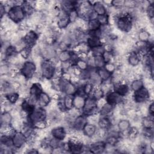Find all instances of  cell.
<instances>
[{
	"label": "cell",
	"mask_w": 154,
	"mask_h": 154,
	"mask_svg": "<svg viewBox=\"0 0 154 154\" xmlns=\"http://www.w3.org/2000/svg\"><path fill=\"white\" fill-rule=\"evenodd\" d=\"M9 19L15 23L20 24L26 17V15L21 5H15L11 7L7 13Z\"/></svg>",
	"instance_id": "1"
},
{
	"label": "cell",
	"mask_w": 154,
	"mask_h": 154,
	"mask_svg": "<svg viewBox=\"0 0 154 154\" xmlns=\"http://www.w3.org/2000/svg\"><path fill=\"white\" fill-rule=\"evenodd\" d=\"M40 72L42 78L45 79L51 80L54 77L56 66L51 60L43 59L40 64Z\"/></svg>",
	"instance_id": "2"
},
{
	"label": "cell",
	"mask_w": 154,
	"mask_h": 154,
	"mask_svg": "<svg viewBox=\"0 0 154 154\" xmlns=\"http://www.w3.org/2000/svg\"><path fill=\"white\" fill-rule=\"evenodd\" d=\"M20 73L27 80L29 81L35 74L37 69L36 64L32 60H26L20 68Z\"/></svg>",
	"instance_id": "3"
},
{
	"label": "cell",
	"mask_w": 154,
	"mask_h": 154,
	"mask_svg": "<svg viewBox=\"0 0 154 154\" xmlns=\"http://www.w3.org/2000/svg\"><path fill=\"white\" fill-rule=\"evenodd\" d=\"M47 116L48 111L45 108L38 106L35 108L32 112L28 115L26 120L33 126V125L38 122L46 120Z\"/></svg>",
	"instance_id": "4"
},
{
	"label": "cell",
	"mask_w": 154,
	"mask_h": 154,
	"mask_svg": "<svg viewBox=\"0 0 154 154\" xmlns=\"http://www.w3.org/2000/svg\"><path fill=\"white\" fill-rule=\"evenodd\" d=\"M99 109L96 105V100L91 96H88L85 98V104L82 109V114L87 117L99 114Z\"/></svg>",
	"instance_id": "5"
},
{
	"label": "cell",
	"mask_w": 154,
	"mask_h": 154,
	"mask_svg": "<svg viewBox=\"0 0 154 154\" xmlns=\"http://www.w3.org/2000/svg\"><path fill=\"white\" fill-rule=\"evenodd\" d=\"M151 94L149 90L144 86L140 90L134 91L132 95L133 101L136 104H143L149 102L150 100Z\"/></svg>",
	"instance_id": "6"
},
{
	"label": "cell",
	"mask_w": 154,
	"mask_h": 154,
	"mask_svg": "<svg viewBox=\"0 0 154 154\" xmlns=\"http://www.w3.org/2000/svg\"><path fill=\"white\" fill-rule=\"evenodd\" d=\"M13 145L17 150L22 149L27 143V139L22 131H16L12 135Z\"/></svg>",
	"instance_id": "7"
},
{
	"label": "cell",
	"mask_w": 154,
	"mask_h": 154,
	"mask_svg": "<svg viewBox=\"0 0 154 154\" xmlns=\"http://www.w3.org/2000/svg\"><path fill=\"white\" fill-rule=\"evenodd\" d=\"M38 38L39 34L32 29L28 31L25 37L22 38L26 46L30 48H32L37 45Z\"/></svg>",
	"instance_id": "8"
},
{
	"label": "cell",
	"mask_w": 154,
	"mask_h": 154,
	"mask_svg": "<svg viewBox=\"0 0 154 154\" xmlns=\"http://www.w3.org/2000/svg\"><path fill=\"white\" fill-rule=\"evenodd\" d=\"M105 99L106 103L116 106L118 105L122 104L125 100V97L121 96L114 90H111L105 94Z\"/></svg>",
	"instance_id": "9"
},
{
	"label": "cell",
	"mask_w": 154,
	"mask_h": 154,
	"mask_svg": "<svg viewBox=\"0 0 154 154\" xmlns=\"http://www.w3.org/2000/svg\"><path fill=\"white\" fill-rule=\"evenodd\" d=\"M87 117L83 114H80L72 123L71 127L73 131H82L84 126L87 123Z\"/></svg>",
	"instance_id": "10"
},
{
	"label": "cell",
	"mask_w": 154,
	"mask_h": 154,
	"mask_svg": "<svg viewBox=\"0 0 154 154\" xmlns=\"http://www.w3.org/2000/svg\"><path fill=\"white\" fill-rule=\"evenodd\" d=\"M50 134L52 137L63 141L67 136V131L63 125L56 126L51 129Z\"/></svg>",
	"instance_id": "11"
},
{
	"label": "cell",
	"mask_w": 154,
	"mask_h": 154,
	"mask_svg": "<svg viewBox=\"0 0 154 154\" xmlns=\"http://www.w3.org/2000/svg\"><path fill=\"white\" fill-rule=\"evenodd\" d=\"M123 81L113 84V90L121 96L125 97L129 94L131 88L129 85Z\"/></svg>",
	"instance_id": "12"
},
{
	"label": "cell",
	"mask_w": 154,
	"mask_h": 154,
	"mask_svg": "<svg viewBox=\"0 0 154 154\" xmlns=\"http://www.w3.org/2000/svg\"><path fill=\"white\" fill-rule=\"evenodd\" d=\"M90 153H101L105 152L106 143L105 141L98 140L92 141L87 145Z\"/></svg>",
	"instance_id": "13"
},
{
	"label": "cell",
	"mask_w": 154,
	"mask_h": 154,
	"mask_svg": "<svg viewBox=\"0 0 154 154\" xmlns=\"http://www.w3.org/2000/svg\"><path fill=\"white\" fill-rule=\"evenodd\" d=\"M71 23L68 14L61 10L60 16L57 17L56 22L57 27L60 29H65Z\"/></svg>",
	"instance_id": "14"
},
{
	"label": "cell",
	"mask_w": 154,
	"mask_h": 154,
	"mask_svg": "<svg viewBox=\"0 0 154 154\" xmlns=\"http://www.w3.org/2000/svg\"><path fill=\"white\" fill-rule=\"evenodd\" d=\"M126 61L128 65H129L131 67H134L140 64L141 58L136 51L132 50L129 51L128 53Z\"/></svg>",
	"instance_id": "15"
},
{
	"label": "cell",
	"mask_w": 154,
	"mask_h": 154,
	"mask_svg": "<svg viewBox=\"0 0 154 154\" xmlns=\"http://www.w3.org/2000/svg\"><path fill=\"white\" fill-rule=\"evenodd\" d=\"M52 100L51 96L46 91H43L37 98V105L39 107L46 108L48 107Z\"/></svg>",
	"instance_id": "16"
},
{
	"label": "cell",
	"mask_w": 154,
	"mask_h": 154,
	"mask_svg": "<svg viewBox=\"0 0 154 154\" xmlns=\"http://www.w3.org/2000/svg\"><path fill=\"white\" fill-rule=\"evenodd\" d=\"M43 91V88L42 84L39 82L32 83L29 88V96L38 98V96Z\"/></svg>",
	"instance_id": "17"
},
{
	"label": "cell",
	"mask_w": 154,
	"mask_h": 154,
	"mask_svg": "<svg viewBox=\"0 0 154 154\" xmlns=\"http://www.w3.org/2000/svg\"><path fill=\"white\" fill-rule=\"evenodd\" d=\"M97 129V126L96 125L87 122V123L83 128L82 132L84 136L91 138L95 134Z\"/></svg>",
	"instance_id": "18"
},
{
	"label": "cell",
	"mask_w": 154,
	"mask_h": 154,
	"mask_svg": "<svg viewBox=\"0 0 154 154\" xmlns=\"http://www.w3.org/2000/svg\"><path fill=\"white\" fill-rule=\"evenodd\" d=\"M93 10L97 16L107 14V8L102 1H95L93 4Z\"/></svg>",
	"instance_id": "19"
},
{
	"label": "cell",
	"mask_w": 154,
	"mask_h": 154,
	"mask_svg": "<svg viewBox=\"0 0 154 154\" xmlns=\"http://www.w3.org/2000/svg\"><path fill=\"white\" fill-rule=\"evenodd\" d=\"M13 119V117L10 112L6 111L2 112L1 116V127L10 126L12 123Z\"/></svg>",
	"instance_id": "20"
},
{
	"label": "cell",
	"mask_w": 154,
	"mask_h": 154,
	"mask_svg": "<svg viewBox=\"0 0 154 154\" xmlns=\"http://www.w3.org/2000/svg\"><path fill=\"white\" fill-rule=\"evenodd\" d=\"M85 42L90 50L103 45V43L102 42V39L99 38L88 36Z\"/></svg>",
	"instance_id": "21"
},
{
	"label": "cell",
	"mask_w": 154,
	"mask_h": 154,
	"mask_svg": "<svg viewBox=\"0 0 154 154\" xmlns=\"http://www.w3.org/2000/svg\"><path fill=\"white\" fill-rule=\"evenodd\" d=\"M131 126V122L127 119H121L117 123V128L120 132L128 131Z\"/></svg>",
	"instance_id": "22"
},
{
	"label": "cell",
	"mask_w": 154,
	"mask_h": 154,
	"mask_svg": "<svg viewBox=\"0 0 154 154\" xmlns=\"http://www.w3.org/2000/svg\"><path fill=\"white\" fill-rule=\"evenodd\" d=\"M115 106L110 105L108 103H105L99 111V114L100 117H106L109 116L112 114L114 108Z\"/></svg>",
	"instance_id": "23"
},
{
	"label": "cell",
	"mask_w": 154,
	"mask_h": 154,
	"mask_svg": "<svg viewBox=\"0 0 154 154\" xmlns=\"http://www.w3.org/2000/svg\"><path fill=\"white\" fill-rule=\"evenodd\" d=\"M73 107L82 111L85 101V98L87 97H84L78 94H75L73 96Z\"/></svg>",
	"instance_id": "24"
},
{
	"label": "cell",
	"mask_w": 154,
	"mask_h": 154,
	"mask_svg": "<svg viewBox=\"0 0 154 154\" xmlns=\"http://www.w3.org/2000/svg\"><path fill=\"white\" fill-rule=\"evenodd\" d=\"M4 97L12 105H15L19 100L20 98V96L18 91H13L10 93L5 94Z\"/></svg>",
	"instance_id": "25"
},
{
	"label": "cell",
	"mask_w": 154,
	"mask_h": 154,
	"mask_svg": "<svg viewBox=\"0 0 154 154\" xmlns=\"http://www.w3.org/2000/svg\"><path fill=\"white\" fill-rule=\"evenodd\" d=\"M141 124L142 128H153V117L150 116L142 117Z\"/></svg>",
	"instance_id": "26"
},
{
	"label": "cell",
	"mask_w": 154,
	"mask_h": 154,
	"mask_svg": "<svg viewBox=\"0 0 154 154\" xmlns=\"http://www.w3.org/2000/svg\"><path fill=\"white\" fill-rule=\"evenodd\" d=\"M72 51L71 50H65L61 51L57 55L58 60L60 62H64L70 61L71 58Z\"/></svg>",
	"instance_id": "27"
},
{
	"label": "cell",
	"mask_w": 154,
	"mask_h": 154,
	"mask_svg": "<svg viewBox=\"0 0 154 154\" xmlns=\"http://www.w3.org/2000/svg\"><path fill=\"white\" fill-rule=\"evenodd\" d=\"M97 72L102 82H105L111 79L112 74L106 71L103 67L100 69H97Z\"/></svg>",
	"instance_id": "28"
},
{
	"label": "cell",
	"mask_w": 154,
	"mask_h": 154,
	"mask_svg": "<svg viewBox=\"0 0 154 154\" xmlns=\"http://www.w3.org/2000/svg\"><path fill=\"white\" fill-rule=\"evenodd\" d=\"M129 87L132 91H136L144 87V81L143 79H134L131 82Z\"/></svg>",
	"instance_id": "29"
},
{
	"label": "cell",
	"mask_w": 154,
	"mask_h": 154,
	"mask_svg": "<svg viewBox=\"0 0 154 154\" xmlns=\"http://www.w3.org/2000/svg\"><path fill=\"white\" fill-rule=\"evenodd\" d=\"M87 31H91L100 29L101 28V25L96 18L94 19H91L88 20L87 23Z\"/></svg>",
	"instance_id": "30"
},
{
	"label": "cell",
	"mask_w": 154,
	"mask_h": 154,
	"mask_svg": "<svg viewBox=\"0 0 154 154\" xmlns=\"http://www.w3.org/2000/svg\"><path fill=\"white\" fill-rule=\"evenodd\" d=\"M150 34L146 30V29H141L137 32V37L138 39V41L144 43H147L149 40V38L150 37Z\"/></svg>",
	"instance_id": "31"
},
{
	"label": "cell",
	"mask_w": 154,
	"mask_h": 154,
	"mask_svg": "<svg viewBox=\"0 0 154 154\" xmlns=\"http://www.w3.org/2000/svg\"><path fill=\"white\" fill-rule=\"evenodd\" d=\"M63 101L64 106L67 111H69L73 108V97L70 95H64L63 97Z\"/></svg>",
	"instance_id": "32"
},
{
	"label": "cell",
	"mask_w": 154,
	"mask_h": 154,
	"mask_svg": "<svg viewBox=\"0 0 154 154\" xmlns=\"http://www.w3.org/2000/svg\"><path fill=\"white\" fill-rule=\"evenodd\" d=\"M94 87H95V86L91 82H90L89 81H86L82 85V90H83L84 94L87 96H90L92 94Z\"/></svg>",
	"instance_id": "33"
},
{
	"label": "cell",
	"mask_w": 154,
	"mask_h": 154,
	"mask_svg": "<svg viewBox=\"0 0 154 154\" xmlns=\"http://www.w3.org/2000/svg\"><path fill=\"white\" fill-rule=\"evenodd\" d=\"M90 96H91L96 100H97L104 97L105 93L100 87V86L95 87L92 94Z\"/></svg>",
	"instance_id": "34"
},
{
	"label": "cell",
	"mask_w": 154,
	"mask_h": 154,
	"mask_svg": "<svg viewBox=\"0 0 154 154\" xmlns=\"http://www.w3.org/2000/svg\"><path fill=\"white\" fill-rule=\"evenodd\" d=\"M73 66H75L77 68H78L81 71L86 70L89 67L87 59H82V58H79L78 60L76 62V63Z\"/></svg>",
	"instance_id": "35"
},
{
	"label": "cell",
	"mask_w": 154,
	"mask_h": 154,
	"mask_svg": "<svg viewBox=\"0 0 154 154\" xmlns=\"http://www.w3.org/2000/svg\"><path fill=\"white\" fill-rule=\"evenodd\" d=\"M94 66L96 69H100L103 67L105 63L102 55H96L93 57Z\"/></svg>",
	"instance_id": "36"
},
{
	"label": "cell",
	"mask_w": 154,
	"mask_h": 154,
	"mask_svg": "<svg viewBox=\"0 0 154 154\" xmlns=\"http://www.w3.org/2000/svg\"><path fill=\"white\" fill-rule=\"evenodd\" d=\"M103 59L105 63L112 62V60L114 58V54L112 52H108V51H104L102 55Z\"/></svg>",
	"instance_id": "37"
},
{
	"label": "cell",
	"mask_w": 154,
	"mask_h": 154,
	"mask_svg": "<svg viewBox=\"0 0 154 154\" xmlns=\"http://www.w3.org/2000/svg\"><path fill=\"white\" fill-rule=\"evenodd\" d=\"M117 66L116 65V64L113 62H109V63H106L105 64L103 68L108 71V72H109L110 73H111L112 75V73L116 70Z\"/></svg>",
	"instance_id": "38"
},
{
	"label": "cell",
	"mask_w": 154,
	"mask_h": 154,
	"mask_svg": "<svg viewBox=\"0 0 154 154\" xmlns=\"http://www.w3.org/2000/svg\"><path fill=\"white\" fill-rule=\"evenodd\" d=\"M109 15L108 14H103V15H100L97 16V19L101 25V26L108 25V21H109Z\"/></svg>",
	"instance_id": "39"
},
{
	"label": "cell",
	"mask_w": 154,
	"mask_h": 154,
	"mask_svg": "<svg viewBox=\"0 0 154 154\" xmlns=\"http://www.w3.org/2000/svg\"><path fill=\"white\" fill-rule=\"evenodd\" d=\"M125 0H113L111 1V5L116 8H122L124 7Z\"/></svg>",
	"instance_id": "40"
},
{
	"label": "cell",
	"mask_w": 154,
	"mask_h": 154,
	"mask_svg": "<svg viewBox=\"0 0 154 154\" xmlns=\"http://www.w3.org/2000/svg\"><path fill=\"white\" fill-rule=\"evenodd\" d=\"M147 113H148V116H150L153 117L154 109H153V102L152 100L149 102V104L147 106Z\"/></svg>",
	"instance_id": "41"
}]
</instances>
